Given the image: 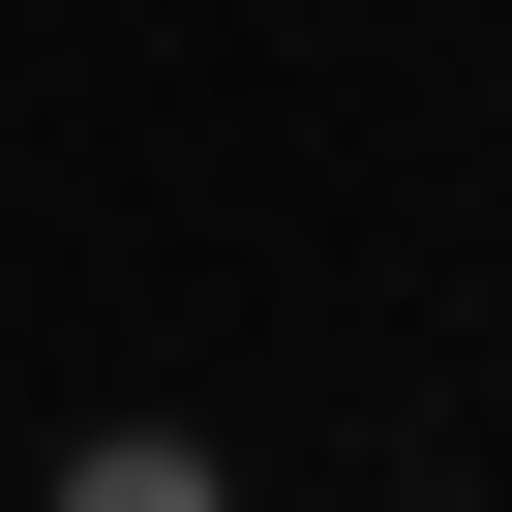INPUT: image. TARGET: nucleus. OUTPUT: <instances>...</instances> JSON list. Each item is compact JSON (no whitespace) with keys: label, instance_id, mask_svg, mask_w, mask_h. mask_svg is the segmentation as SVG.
<instances>
[{"label":"nucleus","instance_id":"1","mask_svg":"<svg viewBox=\"0 0 512 512\" xmlns=\"http://www.w3.org/2000/svg\"><path fill=\"white\" fill-rule=\"evenodd\" d=\"M61 512H241V482H211L181 422H121V452H61Z\"/></svg>","mask_w":512,"mask_h":512}]
</instances>
